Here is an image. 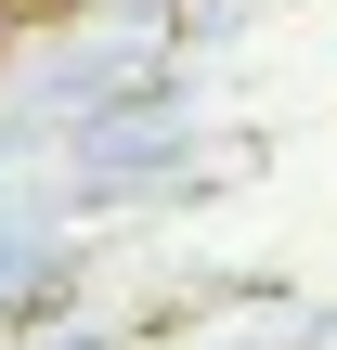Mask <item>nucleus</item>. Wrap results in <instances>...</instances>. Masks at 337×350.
Returning <instances> with one entry per match:
<instances>
[]
</instances>
